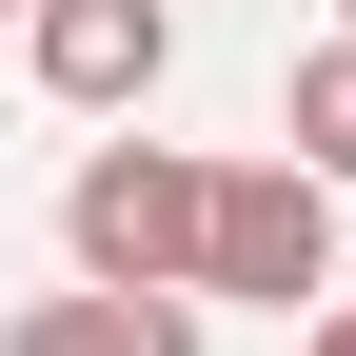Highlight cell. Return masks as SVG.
I'll list each match as a JSON object with an SVG mask.
<instances>
[{"instance_id":"obj_2","label":"cell","mask_w":356,"mask_h":356,"mask_svg":"<svg viewBox=\"0 0 356 356\" xmlns=\"http://www.w3.org/2000/svg\"><path fill=\"white\" fill-rule=\"evenodd\" d=\"M198 297H277V317H317L337 297V178L317 159H218V218H198Z\"/></svg>"},{"instance_id":"obj_6","label":"cell","mask_w":356,"mask_h":356,"mask_svg":"<svg viewBox=\"0 0 356 356\" xmlns=\"http://www.w3.org/2000/svg\"><path fill=\"white\" fill-rule=\"evenodd\" d=\"M297 356H356V297H317V317H297Z\"/></svg>"},{"instance_id":"obj_7","label":"cell","mask_w":356,"mask_h":356,"mask_svg":"<svg viewBox=\"0 0 356 356\" xmlns=\"http://www.w3.org/2000/svg\"><path fill=\"white\" fill-rule=\"evenodd\" d=\"M0 20H40V0H0Z\"/></svg>"},{"instance_id":"obj_1","label":"cell","mask_w":356,"mask_h":356,"mask_svg":"<svg viewBox=\"0 0 356 356\" xmlns=\"http://www.w3.org/2000/svg\"><path fill=\"white\" fill-rule=\"evenodd\" d=\"M198 218H218V159H178V139H79L60 178V257L139 297H198Z\"/></svg>"},{"instance_id":"obj_8","label":"cell","mask_w":356,"mask_h":356,"mask_svg":"<svg viewBox=\"0 0 356 356\" xmlns=\"http://www.w3.org/2000/svg\"><path fill=\"white\" fill-rule=\"evenodd\" d=\"M337 20H356V0H337Z\"/></svg>"},{"instance_id":"obj_5","label":"cell","mask_w":356,"mask_h":356,"mask_svg":"<svg viewBox=\"0 0 356 356\" xmlns=\"http://www.w3.org/2000/svg\"><path fill=\"white\" fill-rule=\"evenodd\" d=\"M277 139H297V159L356 198V20H337V40H297V79H277Z\"/></svg>"},{"instance_id":"obj_3","label":"cell","mask_w":356,"mask_h":356,"mask_svg":"<svg viewBox=\"0 0 356 356\" xmlns=\"http://www.w3.org/2000/svg\"><path fill=\"white\" fill-rule=\"evenodd\" d=\"M20 60H40V99H60V119H139L159 79H178V0H40Z\"/></svg>"},{"instance_id":"obj_4","label":"cell","mask_w":356,"mask_h":356,"mask_svg":"<svg viewBox=\"0 0 356 356\" xmlns=\"http://www.w3.org/2000/svg\"><path fill=\"white\" fill-rule=\"evenodd\" d=\"M0 356H198V297L79 277V297H40V317H0Z\"/></svg>"}]
</instances>
